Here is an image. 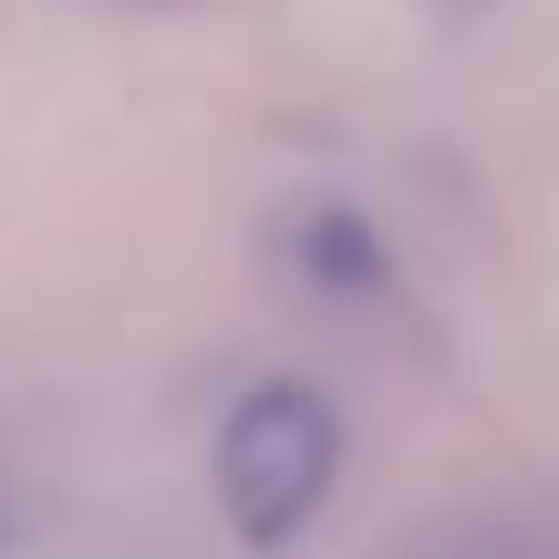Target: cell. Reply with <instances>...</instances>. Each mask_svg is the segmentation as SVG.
<instances>
[{
	"mask_svg": "<svg viewBox=\"0 0 559 559\" xmlns=\"http://www.w3.org/2000/svg\"><path fill=\"white\" fill-rule=\"evenodd\" d=\"M135 11H187V0H135Z\"/></svg>",
	"mask_w": 559,
	"mask_h": 559,
	"instance_id": "obj_3",
	"label": "cell"
},
{
	"mask_svg": "<svg viewBox=\"0 0 559 559\" xmlns=\"http://www.w3.org/2000/svg\"><path fill=\"white\" fill-rule=\"evenodd\" d=\"M332 466H342V425H332V404H321L311 383H270V394H249L239 415H228V436H218L228 528H239L249 549H280L321 508Z\"/></svg>",
	"mask_w": 559,
	"mask_h": 559,
	"instance_id": "obj_1",
	"label": "cell"
},
{
	"mask_svg": "<svg viewBox=\"0 0 559 559\" xmlns=\"http://www.w3.org/2000/svg\"><path fill=\"white\" fill-rule=\"evenodd\" d=\"M436 11H445V21H477V11H498V0H436Z\"/></svg>",
	"mask_w": 559,
	"mask_h": 559,
	"instance_id": "obj_2",
	"label": "cell"
}]
</instances>
